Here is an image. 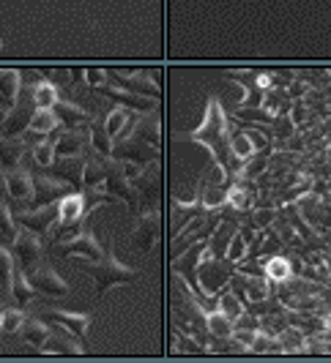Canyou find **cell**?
Returning <instances> with one entry per match:
<instances>
[{
  "label": "cell",
  "mask_w": 331,
  "mask_h": 363,
  "mask_svg": "<svg viewBox=\"0 0 331 363\" xmlns=\"http://www.w3.org/2000/svg\"><path fill=\"white\" fill-rule=\"evenodd\" d=\"M189 140L200 143V145L211 147L214 153V162L222 164L227 172H233L239 162L230 150V131H227V121H224V112H222L219 99H208V112H205V121L197 131L189 134Z\"/></svg>",
  "instance_id": "cell-1"
},
{
  "label": "cell",
  "mask_w": 331,
  "mask_h": 363,
  "mask_svg": "<svg viewBox=\"0 0 331 363\" xmlns=\"http://www.w3.org/2000/svg\"><path fill=\"white\" fill-rule=\"evenodd\" d=\"M80 268L85 273H91L93 279H96L99 292H107L110 287L129 284V281L137 279V271L129 268V265H124V262L115 257V252L99 257V259H85V257H80Z\"/></svg>",
  "instance_id": "cell-2"
},
{
  "label": "cell",
  "mask_w": 331,
  "mask_h": 363,
  "mask_svg": "<svg viewBox=\"0 0 331 363\" xmlns=\"http://www.w3.org/2000/svg\"><path fill=\"white\" fill-rule=\"evenodd\" d=\"M33 208H41V205H50V202L60 200L63 194L72 191V183L58 178V175H47V172H33Z\"/></svg>",
  "instance_id": "cell-3"
},
{
  "label": "cell",
  "mask_w": 331,
  "mask_h": 363,
  "mask_svg": "<svg viewBox=\"0 0 331 363\" xmlns=\"http://www.w3.org/2000/svg\"><path fill=\"white\" fill-rule=\"evenodd\" d=\"M33 109H28V101L22 99V93H19L17 104L11 109H6V118L0 121V134L3 137H25V131L31 126V121H33Z\"/></svg>",
  "instance_id": "cell-4"
},
{
  "label": "cell",
  "mask_w": 331,
  "mask_h": 363,
  "mask_svg": "<svg viewBox=\"0 0 331 363\" xmlns=\"http://www.w3.org/2000/svg\"><path fill=\"white\" fill-rule=\"evenodd\" d=\"M112 153H115L118 159H124V162H134V164H140V167H146V164L156 162L159 147L146 143V140H140V137H129V140H121Z\"/></svg>",
  "instance_id": "cell-5"
},
{
  "label": "cell",
  "mask_w": 331,
  "mask_h": 363,
  "mask_svg": "<svg viewBox=\"0 0 331 363\" xmlns=\"http://www.w3.org/2000/svg\"><path fill=\"white\" fill-rule=\"evenodd\" d=\"M6 186H9V197L19 205L25 202H33V172L28 167H14V169H6Z\"/></svg>",
  "instance_id": "cell-6"
},
{
  "label": "cell",
  "mask_w": 331,
  "mask_h": 363,
  "mask_svg": "<svg viewBox=\"0 0 331 363\" xmlns=\"http://www.w3.org/2000/svg\"><path fill=\"white\" fill-rule=\"evenodd\" d=\"M58 252L69 257H85V259H99V257H104V252H102V246H99V240H96L91 227H82L69 243L58 246Z\"/></svg>",
  "instance_id": "cell-7"
},
{
  "label": "cell",
  "mask_w": 331,
  "mask_h": 363,
  "mask_svg": "<svg viewBox=\"0 0 331 363\" xmlns=\"http://www.w3.org/2000/svg\"><path fill=\"white\" fill-rule=\"evenodd\" d=\"M28 279H31V284H33L36 292H41V295H55V298L69 295V284H66L50 265H41V268H36V271H31L28 273Z\"/></svg>",
  "instance_id": "cell-8"
},
{
  "label": "cell",
  "mask_w": 331,
  "mask_h": 363,
  "mask_svg": "<svg viewBox=\"0 0 331 363\" xmlns=\"http://www.w3.org/2000/svg\"><path fill=\"white\" fill-rule=\"evenodd\" d=\"M156 238H159V211L156 208H146L140 213V218H137V224H134V240H137V246L143 252H151Z\"/></svg>",
  "instance_id": "cell-9"
},
{
  "label": "cell",
  "mask_w": 331,
  "mask_h": 363,
  "mask_svg": "<svg viewBox=\"0 0 331 363\" xmlns=\"http://www.w3.org/2000/svg\"><path fill=\"white\" fill-rule=\"evenodd\" d=\"M11 249H14V255H17L19 262H22L25 268H31L33 262H38V257H41V240H38V233L28 230V227H19L17 238H14V243H11Z\"/></svg>",
  "instance_id": "cell-10"
},
{
  "label": "cell",
  "mask_w": 331,
  "mask_h": 363,
  "mask_svg": "<svg viewBox=\"0 0 331 363\" xmlns=\"http://www.w3.org/2000/svg\"><path fill=\"white\" fill-rule=\"evenodd\" d=\"M19 221H22V227L33 230L38 235H47L50 227L58 221V202L41 205V208H33V211H25V213L19 216Z\"/></svg>",
  "instance_id": "cell-11"
},
{
  "label": "cell",
  "mask_w": 331,
  "mask_h": 363,
  "mask_svg": "<svg viewBox=\"0 0 331 363\" xmlns=\"http://www.w3.org/2000/svg\"><path fill=\"white\" fill-rule=\"evenodd\" d=\"M96 91L110 96L112 101H118V104H124V107H134V109H140V112H151L153 104H156V99H148V96H140V93L129 91V88H118V85H107V82L99 85Z\"/></svg>",
  "instance_id": "cell-12"
},
{
  "label": "cell",
  "mask_w": 331,
  "mask_h": 363,
  "mask_svg": "<svg viewBox=\"0 0 331 363\" xmlns=\"http://www.w3.org/2000/svg\"><path fill=\"white\" fill-rule=\"evenodd\" d=\"M85 156H55V162L47 169H53V175L69 181L72 186H82V172H85Z\"/></svg>",
  "instance_id": "cell-13"
},
{
  "label": "cell",
  "mask_w": 331,
  "mask_h": 363,
  "mask_svg": "<svg viewBox=\"0 0 331 363\" xmlns=\"http://www.w3.org/2000/svg\"><path fill=\"white\" fill-rule=\"evenodd\" d=\"M85 208H88L85 194L69 191V194H63V197L58 200V221H60L63 227H72V224H77L80 218L85 216Z\"/></svg>",
  "instance_id": "cell-14"
},
{
  "label": "cell",
  "mask_w": 331,
  "mask_h": 363,
  "mask_svg": "<svg viewBox=\"0 0 331 363\" xmlns=\"http://www.w3.org/2000/svg\"><path fill=\"white\" fill-rule=\"evenodd\" d=\"M91 143V134L69 128V131H58L55 137V156H82V147Z\"/></svg>",
  "instance_id": "cell-15"
},
{
  "label": "cell",
  "mask_w": 331,
  "mask_h": 363,
  "mask_svg": "<svg viewBox=\"0 0 331 363\" xmlns=\"http://www.w3.org/2000/svg\"><path fill=\"white\" fill-rule=\"evenodd\" d=\"M28 153L25 137H3L0 134V169H14Z\"/></svg>",
  "instance_id": "cell-16"
},
{
  "label": "cell",
  "mask_w": 331,
  "mask_h": 363,
  "mask_svg": "<svg viewBox=\"0 0 331 363\" xmlns=\"http://www.w3.org/2000/svg\"><path fill=\"white\" fill-rule=\"evenodd\" d=\"M112 77L118 82H124V88H129V91L148 96V99H159V88H156V82L146 72H115Z\"/></svg>",
  "instance_id": "cell-17"
},
{
  "label": "cell",
  "mask_w": 331,
  "mask_h": 363,
  "mask_svg": "<svg viewBox=\"0 0 331 363\" xmlns=\"http://www.w3.org/2000/svg\"><path fill=\"white\" fill-rule=\"evenodd\" d=\"M19 93H22V72H17V69H3L0 72V104H3V109L14 107Z\"/></svg>",
  "instance_id": "cell-18"
},
{
  "label": "cell",
  "mask_w": 331,
  "mask_h": 363,
  "mask_svg": "<svg viewBox=\"0 0 331 363\" xmlns=\"http://www.w3.org/2000/svg\"><path fill=\"white\" fill-rule=\"evenodd\" d=\"M53 109H55V115L60 118V123H63L66 128H77V126H82V123H93L91 115L80 107V104L69 101V99H58V104Z\"/></svg>",
  "instance_id": "cell-19"
},
{
  "label": "cell",
  "mask_w": 331,
  "mask_h": 363,
  "mask_svg": "<svg viewBox=\"0 0 331 363\" xmlns=\"http://www.w3.org/2000/svg\"><path fill=\"white\" fill-rule=\"evenodd\" d=\"M50 320L58 323L60 328H66V330H72L74 336H85L88 333V328H91V317L88 314H72V311H60V309H53L50 311Z\"/></svg>",
  "instance_id": "cell-20"
},
{
  "label": "cell",
  "mask_w": 331,
  "mask_h": 363,
  "mask_svg": "<svg viewBox=\"0 0 331 363\" xmlns=\"http://www.w3.org/2000/svg\"><path fill=\"white\" fill-rule=\"evenodd\" d=\"M41 352H58V355H82L85 350H82V345H80L77 339H72V336H69V330H58L55 336L50 333V339L44 342Z\"/></svg>",
  "instance_id": "cell-21"
},
{
  "label": "cell",
  "mask_w": 331,
  "mask_h": 363,
  "mask_svg": "<svg viewBox=\"0 0 331 363\" xmlns=\"http://www.w3.org/2000/svg\"><path fill=\"white\" fill-rule=\"evenodd\" d=\"M110 172V156L104 159H88L85 162V172H82V189H96L107 181Z\"/></svg>",
  "instance_id": "cell-22"
},
{
  "label": "cell",
  "mask_w": 331,
  "mask_h": 363,
  "mask_svg": "<svg viewBox=\"0 0 331 363\" xmlns=\"http://www.w3.org/2000/svg\"><path fill=\"white\" fill-rule=\"evenodd\" d=\"M50 333H53V328L47 325V323H41V320H36V317H31V320H25L22 323V328H19V336L28 342V345L33 347H44V342L50 339Z\"/></svg>",
  "instance_id": "cell-23"
},
{
  "label": "cell",
  "mask_w": 331,
  "mask_h": 363,
  "mask_svg": "<svg viewBox=\"0 0 331 363\" xmlns=\"http://www.w3.org/2000/svg\"><path fill=\"white\" fill-rule=\"evenodd\" d=\"M58 85L47 77H38L36 88H33V107L36 109H53L58 104Z\"/></svg>",
  "instance_id": "cell-24"
},
{
  "label": "cell",
  "mask_w": 331,
  "mask_h": 363,
  "mask_svg": "<svg viewBox=\"0 0 331 363\" xmlns=\"http://www.w3.org/2000/svg\"><path fill=\"white\" fill-rule=\"evenodd\" d=\"M291 273H293V265H291L288 257H268V259L263 262V276H266L268 281H274V284L288 281Z\"/></svg>",
  "instance_id": "cell-25"
},
{
  "label": "cell",
  "mask_w": 331,
  "mask_h": 363,
  "mask_svg": "<svg viewBox=\"0 0 331 363\" xmlns=\"http://www.w3.org/2000/svg\"><path fill=\"white\" fill-rule=\"evenodd\" d=\"M134 137H140V140H146V143L159 147V143H162V123H159V118H153L151 112H148L146 118H140L134 123Z\"/></svg>",
  "instance_id": "cell-26"
},
{
  "label": "cell",
  "mask_w": 331,
  "mask_h": 363,
  "mask_svg": "<svg viewBox=\"0 0 331 363\" xmlns=\"http://www.w3.org/2000/svg\"><path fill=\"white\" fill-rule=\"evenodd\" d=\"M11 284H14V259L6 246H0V298H11Z\"/></svg>",
  "instance_id": "cell-27"
},
{
  "label": "cell",
  "mask_w": 331,
  "mask_h": 363,
  "mask_svg": "<svg viewBox=\"0 0 331 363\" xmlns=\"http://www.w3.org/2000/svg\"><path fill=\"white\" fill-rule=\"evenodd\" d=\"M19 227L14 224V216H11V205L9 200H0V246L6 243H14Z\"/></svg>",
  "instance_id": "cell-28"
},
{
  "label": "cell",
  "mask_w": 331,
  "mask_h": 363,
  "mask_svg": "<svg viewBox=\"0 0 331 363\" xmlns=\"http://www.w3.org/2000/svg\"><path fill=\"white\" fill-rule=\"evenodd\" d=\"M11 298L17 301L19 306L31 303L36 298V287L31 284V279L25 276V271H14V284H11Z\"/></svg>",
  "instance_id": "cell-29"
},
{
  "label": "cell",
  "mask_w": 331,
  "mask_h": 363,
  "mask_svg": "<svg viewBox=\"0 0 331 363\" xmlns=\"http://www.w3.org/2000/svg\"><path fill=\"white\" fill-rule=\"evenodd\" d=\"M230 150H233V156H236V162L239 164H246L252 156H255V145H252V137L249 134H230Z\"/></svg>",
  "instance_id": "cell-30"
},
{
  "label": "cell",
  "mask_w": 331,
  "mask_h": 363,
  "mask_svg": "<svg viewBox=\"0 0 331 363\" xmlns=\"http://www.w3.org/2000/svg\"><path fill=\"white\" fill-rule=\"evenodd\" d=\"M266 281H268L266 276H249L246 273V290H244L246 303H260V301H266L271 295V287Z\"/></svg>",
  "instance_id": "cell-31"
},
{
  "label": "cell",
  "mask_w": 331,
  "mask_h": 363,
  "mask_svg": "<svg viewBox=\"0 0 331 363\" xmlns=\"http://www.w3.org/2000/svg\"><path fill=\"white\" fill-rule=\"evenodd\" d=\"M208 333L211 336H222V339H230L233 336V320L219 309L208 311Z\"/></svg>",
  "instance_id": "cell-32"
},
{
  "label": "cell",
  "mask_w": 331,
  "mask_h": 363,
  "mask_svg": "<svg viewBox=\"0 0 331 363\" xmlns=\"http://www.w3.org/2000/svg\"><path fill=\"white\" fill-rule=\"evenodd\" d=\"M28 150H31V156H33V162L38 167H50V164L55 162V143L50 137L47 140H38L33 145H28Z\"/></svg>",
  "instance_id": "cell-33"
},
{
  "label": "cell",
  "mask_w": 331,
  "mask_h": 363,
  "mask_svg": "<svg viewBox=\"0 0 331 363\" xmlns=\"http://www.w3.org/2000/svg\"><path fill=\"white\" fill-rule=\"evenodd\" d=\"M91 145L102 153V156H112V137L104 128V123H91Z\"/></svg>",
  "instance_id": "cell-34"
},
{
  "label": "cell",
  "mask_w": 331,
  "mask_h": 363,
  "mask_svg": "<svg viewBox=\"0 0 331 363\" xmlns=\"http://www.w3.org/2000/svg\"><path fill=\"white\" fill-rule=\"evenodd\" d=\"M233 233H236V227H230V224H222V227H217V230H214V240H211V252H214L217 257H224V252H227V243H230Z\"/></svg>",
  "instance_id": "cell-35"
},
{
  "label": "cell",
  "mask_w": 331,
  "mask_h": 363,
  "mask_svg": "<svg viewBox=\"0 0 331 363\" xmlns=\"http://www.w3.org/2000/svg\"><path fill=\"white\" fill-rule=\"evenodd\" d=\"M126 123H129V115L124 112V107H112V112L104 118V128L110 131L112 140H115V137L124 131V126H126Z\"/></svg>",
  "instance_id": "cell-36"
},
{
  "label": "cell",
  "mask_w": 331,
  "mask_h": 363,
  "mask_svg": "<svg viewBox=\"0 0 331 363\" xmlns=\"http://www.w3.org/2000/svg\"><path fill=\"white\" fill-rule=\"evenodd\" d=\"M227 205L236 208V211L249 208V205H252V189H244V183H241V186H233V189L227 191Z\"/></svg>",
  "instance_id": "cell-37"
},
{
  "label": "cell",
  "mask_w": 331,
  "mask_h": 363,
  "mask_svg": "<svg viewBox=\"0 0 331 363\" xmlns=\"http://www.w3.org/2000/svg\"><path fill=\"white\" fill-rule=\"evenodd\" d=\"M246 246H249V240L244 238V233H241V230H236V233H233V238H230V243H227V252H224V257H227V259H233V262H241V259H244V255H246Z\"/></svg>",
  "instance_id": "cell-38"
},
{
  "label": "cell",
  "mask_w": 331,
  "mask_h": 363,
  "mask_svg": "<svg viewBox=\"0 0 331 363\" xmlns=\"http://www.w3.org/2000/svg\"><path fill=\"white\" fill-rule=\"evenodd\" d=\"M219 311H224L230 320H236L241 311H244V303H241V298L233 290L222 292V295H219Z\"/></svg>",
  "instance_id": "cell-39"
},
{
  "label": "cell",
  "mask_w": 331,
  "mask_h": 363,
  "mask_svg": "<svg viewBox=\"0 0 331 363\" xmlns=\"http://www.w3.org/2000/svg\"><path fill=\"white\" fill-rule=\"evenodd\" d=\"M25 323V314L19 309H3V320H0V330L9 336V333H19V328Z\"/></svg>",
  "instance_id": "cell-40"
},
{
  "label": "cell",
  "mask_w": 331,
  "mask_h": 363,
  "mask_svg": "<svg viewBox=\"0 0 331 363\" xmlns=\"http://www.w3.org/2000/svg\"><path fill=\"white\" fill-rule=\"evenodd\" d=\"M236 115H239L241 121H258V123L274 121V112H271V109H260V107H239Z\"/></svg>",
  "instance_id": "cell-41"
},
{
  "label": "cell",
  "mask_w": 331,
  "mask_h": 363,
  "mask_svg": "<svg viewBox=\"0 0 331 363\" xmlns=\"http://www.w3.org/2000/svg\"><path fill=\"white\" fill-rule=\"evenodd\" d=\"M279 345H282V352H293V350H301L304 345V336H301V330H295V328H288V330H282L279 333Z\"/></svg>",
  "instance_id": "cell-42"
},
{
  "label": "cell",
  "mask_w": 331,
  "mask_h": 363,
  "mask_svg": "<svg viewBox=\"0 0 331 363\" xmlns=\"http://www.w3.org/2000/svg\"><path fill=\"white\" fill-rule=\"evenodd\" d=\"M233 328H244V330H258L260 320L255 317V314H244V311H241L239 317L233 320Z\"/></svg>",
  "instance_id": "cell-43"
},
{
  "label": "cell",
  "mask_w": 331,
  "mask_h": 363,
  "mask_svg": "<svg viewBox=\"0 0 331 363\" xmlns=\"http://www.w3.org/2000/svg\"><path fill=\"white\" fill-rule=\"evenodd\" d=\"M255 336H258V330H244V328H233V339H236V342H239L244 350H249V347H252Z\"/></svg>",
  "instance_id": "cell-44"
},
{
  "label": "cell",
  "mask_w": 331,
  "mask_h": 363,
  "mask_svg": "<svg viewBox=\"0 0 331 363\" xmlns=\"http://www.w3.org/2000/svg\"><path fill=\"white\" fill-rule=\"evenodd\" d=\"M85 79H88L91 88H99V85L107 82V72H104V69H88V72H85Z\"/></svg>",
  "instance_id": "cell-45"
},
{
  "label": "cell",
  "mask_w": 331,
  "mask_h": 363,
  "mask_svg": "<svg viewBox=\"0 0 331 363\" xmlns=\"http://www.w3.org/2000/svg\"><path fill=\"white\" fill-rule=\"evenodd\" d=\"M255 218H258V224H271L274 221V211H258Z\"/></svg>",
  "instance_id": "cell-46"
},
{
  "label": "cell",
  "mask_w": 331,
  "mask_h": 363,
  "mask_svg": "<svg viewBox=\"0 0 331 363\" xmlns=\"http://www.w3.org/2000/svg\"><path fill=\"white\" fill-rule=\"evenodd\" d=\"M3 118H6V109L0 107V121H3Z\"/></svg>",
  "instance_id": "cell-47"
},
{
  "label": "cell",
  "mask_w": 331,
  "mask_h": 363,
  "mask_svg": "<svg viewBox=\"0 0 331 363\" xmlns=\"http://www.w3.org/2000/svg\"><path fill=\"white\" fill-rule=\"evenodd\" d=\"M0 320H3V306H0ZM0 333H3V330H0Z\"/></svg>",
  "instance_id": "cell-48"
},
{
  "label": "cell",
  "mask_w": 331,
  "mask_h": 363,
  "mask_svg": "<svg viewBox=\"0 0 331 363\" xmlns=\"http://www.w3.org/2000/svg\"><path fill=\"white\" fill-rule=\"evenodd\" d=\"M3 181H6V178H3V169H0V183H3Z\"/></svg>",
  "instance_id": "cell-49"
},
{
  "label": "cell",
  "mask_w": 331,
  "mask_h": 363,
  "mask_svg": "<svg viewBox=\"0 0 331 363\" xmlns=\"http://www.w3.org/2000/svg\"><path fill=\"white\" fill-rule=\"evenodd\" d=\"M0 107H3V104H0Z\"/></svg>",
  "instance_id": "cell-50"
}]
</instances>
